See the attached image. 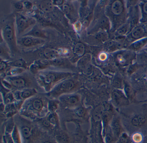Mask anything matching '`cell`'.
<instances>
[{
    "label": "cell",
    "mask_w": 147,
    "mask_h": 143,
    "mask_svg": "<svg viewBox=\"0 0 147 143\" xmlns=\"http://www.w3.org/2000/svg\"><path fill=\"white\" fill-rule=\"evenodd\" d=\"M111 11L115 15H119L123 11V5L122 2L119 1H114L111 6Z\"/></svg>",
    "instance_id": "484cf974"
},
{
    "label": "cell",
    "mask_w": 147,
    "mask_h": 143,
    "mask_svg": "<svg viewBox=\"0 0 147 143\" xmlns=\"http://www.w3.org/2000/svg\"><path fill=\"white\" fill-rule=\"evenodd\" d=\"M47 120L54 127H57L59 125V118L56 112L49 113L45 116Z\"/></svg>",
    "instance_id": "7402d4cb"
},
{
    "label": "cell",
    "mask_w": 147,
    "mask_h": 143,
    "mask_svg": "<svg viewBox=\"0 0 147 143\" xmlns=\"http://www.w3.org/2000/svg\"><path fill=\"white\" fill-rule=\"evenodd\" d=\"M15 19L16 29L19 35H24L25 31L32 26L33 27L36 23V19L22 14H16Z\"/></svg>",
    "instance_id": "8992f818"
},
{
    "label": "cell",
    "mask_w": 147,
    "mask_h": 143,
    "mask_svg": "<svg viewBox=\"0 0 147 143\" xmlns=\"http://www.w3.org/2000/svg\"><path fill=\"white\" fill-rule=\"evenodd\" d=\"M55 138L58 143H70V137L68 134L65 132H58L56 134Z\"/></svg>",
    "instance_id": "44dd1931"
},
{
    "label": "cell",
    "mask_w": 147,
    "mask_h": 143,
    "mask_svg": "<svg viewBox=\"0 0 147 143\" xmlns=\"http://www.w3.org/2000/svg\"><path fill=\"white\" fill-rule=\"evenodd\" d=\"M80 83L74 76L64 80L57 84L50 92L45 93L50 99H58L64 94L74 93L79 89Z\"/></svg>",
    "instance_id": "5b68a950"
},
{
    "label": "cell",
    "mask_w": 147,
    "mask_h": 143,
    "mask_svg": "<svg viewBox=\"0 0 147 143\" xmlns=\"http://www.w3.org/2000/svg\"><path fill=\"white\" fill-rule=\"evenodd\" d=\"M58 99L63 106L69 109L77 108L81 103L80 95L75 92L64 94L61 96Z\"/></svg>",
    "instance_id": "52a82bcc"
},
{
    "label": "cell",
    "mask_w": 147,
    "mask_h": 143,
    "mask_svg": "<svg viewBox=\"0 0 147 143\" xmlns=\"http://www.w3.org/2000/svg\"><path fill=\"white\" fill-rule=\"evenodd\" d=\"M50 61L51 66H54L58 68H73V66L72 65L71 62L66 58L59 57L55 59L50 60Z\"/></svg>",
    "instance_id": "5bb4252c"
},
{
    "label": "cell",
    "mask_w": 147,
    "mask_h": 143,
    "mask_svg": "<svg viewBox=\"0 0 147 143\" xmlns=\"http://www.w3.org/2000/svg\"><path fill=\"white\" fill-rule=\"evenodd\" d=\"M112 98L114 103L117 106H123L128 104L127 98L121 92H114L113 93Z\"/></svg>",
    "instance_id": "2e32d148"
},
{
    "label": "cell",
    "mask_w": 147,
    "mask_h": 143,
    "mask_svg": "<svg viewBox=\"0 0 147 143\" xmlns=\"http://www.w3.org/2000/svg\"><path fill=\"white\" fill-rule=\"evenodd\" d=\"M60 102L58 99H49L48 102V109L49 113H55L59 108Z\"/></svg>",
    "instance_id": "d4e9b609"
},
{
    "label": "cell",
    "mask_w": 147,
    "mask_h": 143,
    "mask_svg": "<svg viewBox=\"0 0 147 143\" xmlns=\"http://www.w3.org/2000/svg\"><path fill=\"white\" fill-rule=\"evenodd\" d=\"M73 54L75 58H81L83 56L85 52V47L84 44L80 42L77 43L73 49Z\"/></svg>",
    "instance_id": "d6986e66"
},
{
    "label": "cell",
    "mask_w": 147,
    "mask_h": 143,
    "mask_svg": "<svg viewBox=\"0 0 147 143\" xmlns=\"http://www.w3.org/2000/svg\"><path fill=\"white\" fill-rule=\"evenodd\" d=\"M96 38L98 40L100 41H104L107 40L108 38L107 34L104 31H100L96 35Z\"/></svg>",
    "instance_id": "74e56055"
},
{
    "label": "cell",
    "mask_w": 147,
    "mask_h": 143,
    "mask_svg": "<svg viewBox=\"0 0 147 143\" xmlns=\"http://www.w3.org/2000/svg\"><path fill=\"white\" fill-rule=\"evenodd\" d=\"M10 67L9 63L5 61L4 60H2L1 59V63H0V71L1 73H4L5 72L7 71Z\"/></svg>",
    "instance_id": "8d00e7d4"
},
{
    "label": "cell",
    "mask_w": 147,
    "mask_h": 143,
    "mask_svg": "<svg viewBox=\"0 0 147 143\" xmlns=\"http://www.w3.org/2000/svg\"><path fill=\"white\" fill-rule=\"evenodd\" d=\"M62 11L65 16L72 22L77 20L78 16L74 7L68 3H65L61 7Z\"/></svg>",
    "instance_id": "7c38bea8"
},
{
    "label": "cell",
    "mask_w": 147,
    "mask_h": 143,
    "mask_svg": "<svg viewBox=\"0 0 147 143\" xmlns=\"http://www.w3.org/2000/svg\"><path fill=\"white\" fill-rule=\"evenodd\" d=\"M74 75L70 72L45 70L36 75V80L37 84L48 93L61 81Z\"/></svg>",
    "instance_id": "7a4b0ae2"
},
{
    "label": "cell",
    "mask_w": 147,
    "mask_h": 143,
    "mask_svg": "<svg viewBox=\"0 0 147 143\" xmlns=\"http://www.w3.org/2000/svg\"><path fill=\"white\" fill-rule=\"evenodd\" d=\"M36 18L38 22L45 26H49L52 25L53 23L50 19L42 15H37L36 16Z\"/></svg>",
    "instance_id": "1f68e13d"
},
{
    "label": "cell",
    "mask_w": 147,
    "mask_h": 143,
    "mask_svg": "<svg viewBox=\"0 0 147 143\" xmlns=\"http://www.w3.org/2000/svg\"><path fill=\"white\" fill-rule=\"evenodd\" d=\"M144 33V29L142 27L137 26L131 32V35L134 38H139L143 35Z\"/></svg>",
    "instance_id": "836d02e7"
},
{
    "label": "cell",
    "mask_w": 147,
    "mask_h": 143,
    "mask_svg": "<svg viewBox=\"0 0 147 143\" xmlns=\"http://www.w3.org/2000/svg\"><path fill=\"white\" fill-rule=\"evenodd\" d=\"M51 65L49 60L47 59H41L34 61L29 67V70L32 74L36 75L39 72L46 70Z\"/></svg>",
    "instance_id": "30bf717a"
},
{
    "label": "cell",
    "mask_w": 147,
    "mask_h": 143,
    "mask_svg": "<svg viewBox=\"0 0 147 143\" xmlns=\"http://www.w3.org/2000/svg\"><path fill=\"white\" fill-rule=\"evenodd\" d=\"M11 136L14 143H23V138L20 130L16 125L11 134Z\"/></svg>",
    "instance_id": "cb8c5ba5"
},
{
    "label": "cell",
    "mask_w": 147,
    "mask_h": 143,
    "mask_svg": "<svg viewBox=\"0 0 147 143\" xmlns=\"http://www.w3.org/2000/svg\"><path fill=\"white\" fill-rule=\"evenodd\" d=\"M106 55L104 53L101 54L100 56V58L101 60H104L106 59Z\"/></svg>",
    "instance_id": "bcb514c9"
},
{
    "label": "cell",
    "mask_w": 147,
    "mask_h": 143,
    "mask_svg": "<svg viewBox=\"0 0 147 143\" xmlns=\"http://www.w3.org/2000/svg\"><path fill=\"white\" fill-rule=\"evenodd\" d=\"M15 23V19L13 16L7 17L1 22V36L12 53L18 50Z\"/></svg>",
    "instance_id": "3957f363"
},
{
    "label": "cell",
    "mask_w": 147,
    "mask_h": 143,
    "mask_svg": "<svg viewBox=\"0 0 147 143\" xmlns=\"http://www.w3.org/2000/svg\"><path fill=\"white\" fill-rule=\"evenodd\" d=\"M49 100L43 96L35 95L24 102L19 111L20 115L30 119H40L48 113Z\"/></svg>",
    "instance_id": "6da1fadb"
},
{
    "label": "cell",
    "mask_w": 147,
    "mask_h": 143,
    "mask_svg": "<svg viewBox=\"0 0 147 143\" xmlns=\"http://www.w3.org/2000/svg\"><path fill=\"white\" fill-rule=\"evenodd\" d=\"M10 66L12 67H20L26 69L27 68V63L24 60L20 59L9 62Z\"/></svg>",
    "instance_id": "83f0119b"
},
{
    "label": "cell",
    "mask_w": 147,
    "mask_h": 143,
    "mask_svg": "<svg viewBox=\"0 0 147 143\" xmlns=\"http://www.w3.org/2000/svg\"><path fill=\"white\" fill-rule=\"evenodd\" d=\"M91 56L89 55H83L77 62V67L85 74H90L92 73V67L90 65Z\"/></svg>",
    "instance_id": "8fae6325"
},
{
    "label": "cell",
    "mask_w": 147,
    "mask_h": 143,
    "mask_svg": "<svg viewBox=\"0 0 147 143\" xmlns=\"http://www.w3.org/2000/svg\"><path fill=\"white\" fill-rule=\"evenodd\" d=\"M107 110L105 105H99L96 107L93 112L94 120L96 122H99L102 120V116Z\"/></svg>",
    "instance_id": "ac0fdd59"
},
{
    "label": "cell",
    "mask_w": 147,
    "mask_h": 143,
    "mask_svg": "<svg viewBox=\"0 0 147 143\" xmlns=\"http://www.w3.org/2000/svg\"><path fill=\"white\" fill-rule=\"evenodd\" d=\"M147 43V37H145L134 42L131 45V47L133 49H138L143 47Z\"/></svg>",
    "instance_id": "e575fe53"
},
{
    "label": "cell",
    "mask_w": 147,
    "mask_h": 143,
    "mask_svg": "<svg viewBox=\"0 0 147 143\" xmlns=\"http://www.w3.org/2000/svg\"><path fill=\"white\" fill-rule=\"evenodd\" d=\"M75 115L80 118H84L86 116L87 110L86 108L80 106L74 109Z\"/></svg>",
    "instance_id": "4dcf8cb0"
},
{
    "label": "cell",
    "mask_w": 147,
    "mask_h": 143,
    "mask_svg": "<svg viewBox=\"0 0 147 143\" xmlns=\"http://www.w3.org/2000/svg\"><path fill=\"white\" fill-rule=\"evenodd\" d=\"M13 92L17 101L23 102H24L37 94L36 89L32 88H26L20 90L13 91Z\"/></svg>",
    "instance_id": "9c48e42d"
},
{
    "label": "cell",
    "mask_w": 147,
    "mask_h": 143,
    "mask_svg": "<svg viewBox=\"0 0 147 143\" xmlns=\"http://www.w3.org/2000/svg\"><path fill=\"white\" fill-rule=\"evenodd\" d=\"M127 30H128V26L127 25H125L118 30L117 31V34L120 35H123L126 33Z\"/></svg>",
    "instance_id": "60d3db41"
},
{
    "label": "cell",
    "mask_w": 147,
    "mask_h": 143,
    "mask_svg": "<svg viewBox=\"0 0 147 143\" xmlns=\"http://www.w3.org/2000/svg\"><path fill=\"white\" fill-rule=\"evenodd\" d=\"M25 71L24 68L13 67L7 73V76H15L20 75L25 72Z\"/></svg>",
    "instance_id": "f1b7e54d"
},
{
    "label": "cell",
    "mask_w": 147,
    "mask_h": 143,
    "mask_svg": "<svg viewBox=\"0 0 147 143\" xmlns=\"http://www.w3.org/2000/svg\"><path fill=\"white\" fill-rule=\"evenodd\" d=\"M132 139L136 143H139L142 139V135L139 133H136L132 136Z\"/></svg>",
    "instance_id": "f35d334b"
},
{
    "label": "cell",
    "mask_w": 147,
    "mask_h": 143,
    "mask_svg": "<svg viewBox=\"0 0 147 143\" xmlns=\"http://www.w3.org/2000/svg\"><path fill=\"white\" fill-rule=\"evenodd\" d=\"M22 138L25 140H29L31 138L32 134V129L27 125H24L20 129Z\"/></svg>",
    "instance_id": "603a6c76"
},
{
    "label": "cell",
    "mask_w": 147,
    "mask_h": 143,
    "mask_svg": "<svg viewBox=\"0 0 147 143\" xmlns=\"http://www.w3.org/2000/svg\"><path fill=\"white\" fill-rule=\"evenodd\" d=\"M110 128L114 136L118 139L123 133V128L119 120L116 118L113 119Z\"/></svg>",
    "instance_id": "9a60e30c"
},
{
    "label": "cell",
    "mask_w": 147,
    "mask_h": 143,
    "mask_svg": "<svg viewBox=\"0 0 147 143\" xmlns=\"http://www.w3.org/2000/svg\"><path fill=\"white\" fill-rule=\"evenodd\" d=\"M9 51L11 52L10 49L7 45L5 44H2L1 43V58L4 57L6 59H9L10 58V54Z\"/></svg>",
    "instance_id": "d6a6232c"
},
{
    "label": "cell",
    "mask_w": 147,
    "mask_h": 143,
    "mask_svg": "<svg viewBox=\"0 0 147 143\" xmlns=\"http://www.w3.org/2000/svg\"><path fill=\"white\" fill-rule=\"evenodd\" d=\"M39 122L42 127L47 129H50L53 128L54 127L51 125L49 122L47 120L45 117L39 119Z\"/></svg>",
    "instance_id": "d590c367"
},
{
    "label": "cell",
    "mask_w": 147,
    "mask_h": 143,
    "mask_svg": "<svg viewBox=\"0 0 147 143\" xmlns=\"http://www.w3.org/2000/svg\"><path fill=\"white\" fill-rule=\"evenodd\" d=\"M40 10L45 13H50L54 9L52 1H42L38 5Z\"/></svg>",
    "instance_id": "ffe728a7"
},
{
    "label": "cell",
    "mask_w": 147,
    "mask_h": 143,
    "mask_svg": "<svg viewBox=\"0 0 147 143\" xmlns=\"http://www.w3.org/2000/svg\"><path fill=\"white\" fill-rule=\"evenodd\" d=\"M14 6L17 11H20L24 9V5L23 3H21V2H17V3H15Z\"/></svg>",
    "instance_id": "7bdbcfd3"
},
{
    "label": "cell",
    "mask_w": 147,
    "mask_h": 143,
    "mask_svg": "<svg viewBox=\"0 0 147 143\" xmlns=\"http://www.w3.org/2000/svg\"><path fill=\"white\" fill-rule=\"evenodd\" d=\"M15 126L16 125H15L13 117L10 118L7 122V123L6 126L5 128V135H10V134H11Z\"/></svg>",
    "instance_id": "f546056e"
},
{
    "label": "cell",
    "mask_w": 147,
    "mask_h": 143,
    "mask_svg": "<svg viewBox=\"0 0 147 143\" xmlns=\"http://www.w3.org/2000/svg\"><path fill=\"white\" fill-rule=\"evenodd\" d=\"M143 9L144 12L147 14V2L144 5Z\"/></svg>",
    "instance_id": "7dc6e473"
},
{
    "label": "cell",
    "mask_w": 147,
    "mask_h": 143,
    "mask_svg": "<svg viewBox=\"0 0 147 143\" xmlns=\"http://www.w3.org/2000/svg\"><path fill=\"white\" fill-rule=\"evenodd\" d=\"M23 4H24V6L27 10H30V9L32 8V3L31 2H30V1H25V2L23 3Z\"/></svg>",
    "instance_id": "ee69618b"
},
{
    "label": "cell",
    "mask_w": 147,
    "mask_h": 143,
    "mask_svg": "<svg viewBox=\"0 0 147 143\" xmlns=\"http://www.w3.org/2000/svg\"><path fill=\"white\" fill-rule=\"evenodd\" d=\"M34 80L31 75L24 73L20 75L15 76H6L1 84L6 89L11 90H20L26 88H34L33 86Z\"/></svg>",
    "instance_id": "277c9868"
},
{
    "label": "cell",
    "mask_w": 147,
    "mask_h": 143,
    "mask_svg": "<svg viewBox=\"0 0 147 143\" xmlns=\"http://www.w3.org/2000/svg\"><path fill=\"white\" fill-rule=\"evenodd\" d=\"M23 36L32 37L45 40L48 37L45 31L37 25H35L28 32L23 35Z\"/></svg>",
    "instance_id": "4fadbf2b"
},
{
    "label": "cell",
    "mask_w": 147,
    "mask_h": 143,
    "mask_svg": "<svg viewBox=\"0 0 147 143\" xmlns=\"http://www.w3.org/2000/svg\"><path fill=\"white\" fill-rule=\"evenodd\" d=\"M52 143V142H51V141H45V142H44V143Z\"/></svg>",
    "instance_id": "c3c4849f"
},
{
    "label": "cell",
    "mask_w": 147,
    "mask_h": 143,
    "mask_svg": "<svg viewBox=\"0 0 147 143\" xmlns=\"http://www.w3.org/2000/svg\"><path fill=\"white\" fill-rule=\"evenodd\" d=\"M44 56L45 59L49 60L55 59L60 57V53L57 50L51 48H47L43 52Z\"/></svg>",
    "instance_id": "e0dca14e"
},
{
    "label": "cell",
    "mask_w": 147,
    "mask_h": 143,
    "mask_svg": "<svg viewBox=\"0 0 147 143\" xmlns=\"http://www.w3.org/2000/svg\"><path fill=\"white\" fill-rule=\"evenodd\" d=\"M52 1L54 6L62 7L65 4V1L63 0H54Z\"/></svg>",
    "instance_id": "b9f144b4"
},
{
    "label": "cell",
    "mask_w": 147,
    "mask_h": 143,
    "mask_svg": "<svg viewBox=\"0 0 147 143\" xmlns=\"http://www.w3.org/2000/svg\"><path fill=\"white\" fill-rule=\"evenodd\" d=\"M113 86L116 88H119L122 86L121 80L119 78H115L113 81Z\"/></svg>",
    "instance_id": "ab89813d"
},
{
    "label": "cell",
    "mask_w": 147,
    "mask_h": 143,
    "mask_svg": "<svg viewBox=\"0 0 147 143\" xmlns=\"http://www.w3.org/2000/svg\"><path fill=\"white\" fill-rule=\"evenodd\" d=\"M45 39L30 36H22L18 40V44L25 47L30 48L43 44Z\"/></svg>",
    "instance_id": "ba28073f"
},
{
    "label": "cell",
    "mask_w": 147,
    "mask_h": 143,
    "mask_svg": "<svg viewBox=\"0 0 147 143\" xmlns=\"http://www.w3.org/2000/svg\"><path fill=\"white\" fill-rule=\"evenodd\" d=\"M81 24L80 22H76L74 25V27L75 28V29L77 31H79L81 29Z\"/></svg>",
    "instance_id": "f6af8a7d"
},
{
    "label": "cell",
    "mask_w": 147,
    "mask_h": 143,
    "mask_svg": "<svg viewBox=\"0 0 147 143\" xmlns=\"http://www.w3.org/2000/svg\"><path fill=\"white\" fill-rule=\"evenodd\" d=\"M146 122L145 117L143 115H138L133 117L131 120L132 125L135 127H140L144 124Z\"/></svg>",
    "instance_id": "4316f807"
}]
</instances>
